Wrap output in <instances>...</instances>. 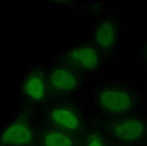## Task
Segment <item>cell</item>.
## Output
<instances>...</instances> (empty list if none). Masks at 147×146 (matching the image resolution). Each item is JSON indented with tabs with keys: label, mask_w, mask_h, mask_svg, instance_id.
Listing matches in <instances>:
<instances>
[{
	"label": "cell",
	"mask_w": 147,
	"mask_h": 146,
	"mask_svg": "<svg viewBox=\"0 0 147 146\" xmlns=\"http://www.w3.org/2000/svg\"><path fill=\"white\" fill-rule=\"evenodd\" d=\"M47 125L79 136L87 132L85 121L80 110L73 104L62 103L51 106L45 114Z\"/></svg>",
	"instance_id": "3"
},
{
	"label": "cell",
	"mask_w": 147,
	"mask_h": 146,
	"mask_svg": "<svg viewBox=\"0 0 147 146\" xmlns=\"http://www.w3.org/2000/svg\"><path fill=\"white\" fill-rule=\"evenodd\" d=\"M108 146H127V145H124L119 144H117V143H114L113 144L110 145Z\"/></svg>",
	"instance_id": "11"
},
{
	"label": "cell",
	"mask_w": 147,
	"mask_h": 146,
	"mask_svg": "<svg viewBox=\"0 0 147 146\" xmlns=\"http://www.w3.org/2000/svg\"><path fill=\"white\" fill-rule=\"evenodd\" d=\"M116 37L115 26L113 22L105 20L99 25L96 30L95 39L97 44L104 49L113 46Z\"/></svg>",
	"instance_id": "9"
},
{
	"label": "cell",
	"mask_w": 147,
	"mask_h": 146,
	"mask_svg": "<svg viewBox=\"0 0 147 146\" xmlns=\"http://www.w3.org/2000/svg\"><path fill=\"white\" fill-rule=\"evenodd\" d=\"M79 79L72 71L64 67H57L51 72L47 84L49 95L63 96L77 89Z\"/></svg>",
	"instance_id": "6"
},
{
	"label": "cell",
	"mask_w": 147,
	"mask_h": 146,
	"mask_svg": "<svg viewBox=\"0 0 147 146\" xmlns=\"http://www.w3.org/2000/svg\"><path fill=\"white\" fill-rule=\"evenodd\" d=\"M97 128L119 144L138 146L147 140V120L132 114L102 119L97 122Z\"/></svg>",
	"instance_id": "1"
},
{
	"label": "cell",
	"mask_w": 147,
	"mask_h": 146,
	"mask_svg": "<svg viewBox=\"0 0 147 146\" xmlns=\"http://www.w3.org/2000/svg\"><path fill=\"white\" fill-rule=\"evenodd\" d=\"M22 92L31 104L45 101L49 93L42 69H35L28 76L23 85Z\"/></svg>",
	"instance_id": "7"
},
{
	"label": "cell",
	"mask_w": 147,
	"mask_h": 146,
	"mask_svg": "<svg viewBox=\"0 0 147 146\" xmlns=\"http://www.w3.org/2000/svg\"><path fill=\"white\" fill-rule=\"evenodd\" d=\"M107 138L98 128L87 131L80 146H108Z\"/></svg>",
	"instance_id": "10"
},
{
	"label": "cell",
	"mask_w": 147,
	"mask_h": 146,
	"mask_svg": "<svg viewBox=\"0 0 147 146\" xmlns=\"http://www.w3.org/2000/svg\"><path fill=\"white\" fill-rule=\"evenodd\" d=\"M65 60L71 66L85 70H93L98 66L99 56L95 49L91 46H82L67 53Z\"/></svg>",
	"instance_id": "8"
},
{
	"label": "cell",
	"mask_w": 147,
	"mask_h": 146,
	"mask_svg": "<svg viewBox=\"0 0 147 146\" xmlns=\"http://www.w3.org/2000/svg\"><path fill=\"white\" fill-rule=\"evenodd\" d=\"M84 137L47 125L36 130V146H80Z\"/></svg>",
	"instance_id": "5"
},
{
	"label": "cell",
	"mask_w": 147,
	"mask_h": 146,
	"mask_svg": "<svg viewBox=\"0 0 147 146\" xmlns=\"http://www.w3.org/2000/svg\"><path fill=\"white\" fill-rule=\"evenodd\" d=\"M98 106L107 117H117L131 114L137 106V99L132 93L118 88H107L99 92Z\"/></svg>",
	"instance_id": "4"
},
{
	"label": "cell",
	"mask_w": 147,
	"mask_h": 146,
	"mask_svg": "<svg viewBox=\"0 0 147 146\" xmlns=\"http://www.w3.org/2000/svg\"><path fill=\"white\" fill-rule=\"evenodd\" d=\"M145 145H146V146H147V141H146V143Z\"/></svg>",
	"instance_id": "12"
},
{
	"label": "cell",
	"mask_w": 147,
	"mask_h": 146,
	"mask_svg": "<svg viewBox=\"0 0 147 146\" xmlns=\"http://www.w3.org/2000/svg\"><path fill=\"white\" fill-rule=\"evenodd\" d=\"M33 108L27 103L0 133V146H36V131L32 124Z\"/></svg>",
	"instance_id": "2"
}]
</instances>
